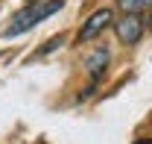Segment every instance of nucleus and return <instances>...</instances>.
I'll return each mask as SVG.
<instances>
[{
  "mask_svg": "<svg viewBox=\"0 0 152 144\" xmlns=\"http://www.w3.org/2000/svg\"><path fill=\"white\" fill-rule=\"evenodd\" d=\"M114 30H117L120 44L132 47V44H137V41H140L143 30H146V24H143V18H140V15H123V18H117Z\"/></svg>",
  "mask_w": 152,
  "mask_h": 144,
  "instance_id": "f03ea898",
  "label": "nucleus"
},
{
  "mask_svg": "<svg viewBox=\"0 0 152 144\" xmlns=\"http://www.w3.org/2000/svg\"><path fill=\"white\" fill-rule=\"evenodd\" d=\"M105 68H108V50H105V47H96L94 53L85 59V71H88V76H91V85H88V88L79 94V100H85V97L94 91V85L99 82V79H102Z\"/></svg>",
  "mask_w": 152,
  "mask_h": 144,
  "instance_id": "7ed1b4c3",
  "label": "nucleus"
},
{
  "mask_svg": "<svg viewBox=\"0 0 152 144\" xmlns=\"http://www.w3.org/2000/svg\"><path fill=\"white\" fill-rule=\"evenodd\" d=\"M149 30H152V12H149Z\"/></svg>",
  "mask_w": 152,
  "mask_h": 144,
  "instance_id": "0eeeda50",
  "label": "nucleus"
},
{
  "mask_svg": "<svg viewBox=\"0 0 152 144\" xmlns=\"http://www.w3.org/2000/svg\"><path fill=\"white\" fill-rule=\"evenodd\" d=\"M61 6H64V0H50V3L35 0V3H29L26 9H20V12H15V15H12L9 27L3 30V36H6V38H15V36H20V33H26V30H32L35 24L47 21L50 15H56Z\"/></svg>",
  "mask_w": 152,
  "mask_h": 144,
  "instance_id": "f257e3e1",
  "label": "nucleus"
},
{
  "mask_svg": "<svg viewBox=\"0 0 152 144\" xmlns=\"http://www.w3.org/2000/svg\"><path fill=\"white\" fill-rule=\"evenodd\" d=\"M108 24H111V9H99V12H94L91 18L82 24V30H79L76 41H91V38H96Z\"/></svg>",
  "mask_w": 152,
  "mask_h": 144,
  "instance_id": "20e7f679",
  "label": "nucleus"
},
{
  "mask_svg": "<svg viewBox=\"0 0 152 144\" xmlns=\"http://www.w3.org/2000/svg\"><path fill=\"white\" fill-rule=\"evenodd\" d=\"M134 144H152V141H134Z\"/></svg>",
  "mask_w": 152,
  "mask_h": 144,
  "instance_id": "423d86ee",
  "label": "nucleus"
},
{
  "mask_svg": "<svg viewBox=\"0 0 152 144\" xmlns=\"http://www.w3.org/2000/svg\"><path fill=\"white\" fill-rule=\"evenodd\" d=\"M117 9L123 15H140V12L152 9V0H117Z\"/></svg>",
  "mask_w": 152,
  "mask_h": 144,
  "instance_id": "39448f33",
  "label": "nucleus"
},
{
  "mask_svg": "<svg viewBox=\"0 0 152 144\" xmlns=\"http://www.w3.org/2000/svg\"><path fill=\"white\" fill-rule=\"evenodd\" d=\"M26 3H35V0H26Z\"/></svg>",
  "mask_w": 152,
  "mask_h": 144,
  "instance_id": "6e6552de",
  "label": "nucleus"
}]
</instances>
